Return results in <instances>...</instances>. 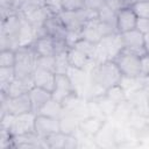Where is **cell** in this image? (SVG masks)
<instances>
[{
    "label": "cell",
    "mask_w": 149,
    "mask_h": 149,
    "mask_svg": "<svg viewBox=\"0 0 149 149\" xmlns=\"http://www.w3.org/2000/svg\"><path fill=\"white\" fill-rule=\"evenodd\" d=\"M121 72L114 61H106L97 64L90 72V79L92 84H95L104 90H107L121 80Z\"/></svg>",
    "instance_id": "1"
},
{
    "label": "cell",
    "mask_w": 149,
    "mask_h": 149,
    "mask_svg": "<svg viewBox=\"0 0 149 149\" xmlns=\"http://www.w3.org/2000/svg\"><path fill=\"white\" fill-rule=\"evenodd\" d=\"M15 74L16 77H27L31 76L37 69L38 54L34 50L31 45L29 47H20L15 50Z\"/></svg>",
    "instance_id": "2"
},
{
    "label": "cell",
    "mask_w": 149,
    "mask_h": 149,
    "mask_svg": "<svg viewBox=\"0 0 149 149\" xmlns=\"http://www.w3.org/2000/svg\"><path fill=\"white\" fill-rule=\"evenodd\" d=\"M0 116L6 113L19 115L28 112H33V106L30 101L29 93H24L16 97H8L6 93L0 92Z\"/></svg>",
    "instance_id": "3"
},
{
    "label": "cell",
    "mask_w": 149,
    "mask_h": 149,
    "mask_svg": "<svg viewBox=\"0 0 149 149\" xmlns=\"http://www.w3.org/2000/svg\"><path fill=\"white\" fill-rule=\"evenodd\" d=\"M68 31H77L80 33L84 24L94 17H98V12L88 10L86 8L77 9V10H63L58 14Z\"/></svg>",
    "instance_id": "4"
},
{
    "label": "cell",
    "mask_w": 149,
    "mask_h": 149,
    "mask_svg": "<svg viewBox=\"0 0 149 149\" xmlns=\"http://www.w3.org/2000/svg\"><path fill=\"white\" fill-rule=\"evenodd\" d=\"M122 76L126 77H140L141 65L140 56L132 54L127 50H122L114 59Z\"/></svg>",
    "instance_id": "5"
},
{
    "label": "cell",
    "mask_w": 149,
    "mask_h": 149,
    "mask_svg": "<svg viewBox=\"0 0 149 149\" xmlns=\"http://www.w3.org/2000/svg\"><path fill=\"white\" fill-rule=\"evenodd\" d=\"M121 37L123 43V50H127L140 57L147 54L144 34L141 33L139 29H133V30L122 33Z\"/></svg>",
    "instance_id": "6"
},
{
    "label": "cell",
    "mask_w": 149,
    "mask_h": 149,
    "mask_svg": "<svg viewBox=\"0 0 149 149\" xmlns=\"http://www.w3.org/2000/svg\"><path fill=\"white\" fill-rule=\"evenodd\" d=\"M66 74L71 80V84L74 88L76 94H78L79 97H83L85 99V94H86L87 88L91 84L90 73L86 72L84 69H78V68L70 66Z\"/></svg>",
    "instance_id": "7"
},
{
    "label": "cell",
    "mask_w": 149,
    "mask_h": 149,
    "mask_svg": "<svg viewBox=\"0 0 149 149\" xmlns=\"http://www.w3.org/2000/svg\"><path fill=\"white\" fill-rule=\"evenodd\" d=\"M35 119H36V114L34 112L15 115L9 129L10 134L15 136V135H22L35 132Z\"/></svg>",
    "instance_id": "8"
},
{
    "label": "cell",
    "mask_w": 149,
    "mask_h": 149,
    "mask_svg": "<svg viewBox=\"0 0 149 149\" xmlns=\"http://www.w3.org/2000/svg\"><path fill=\"white\" fill-rule=\"evenodd\" d=\"M52 98L57 101H59L61 104L66 100L69 97L76 94L74 88L71 84L70 78L68 77V74H59L57 73L55 77V86L54 90L51 92Z\"/></svg>",
    "instance_id": "9"
},
{
    "label": "cell",
    "mask_w": 149,
    "mask_h": 149,
    "mask_svg": "<svg viewBox=\"0 0 149 149\" xmlns=\"http://www.w3.org/2000/svg\"><path fill=\"white\" fill-rule=\"evenodd\" d=\"M137 14L133 9L132 6L121 8L116 12V27L118 33L122 34L133 29H136L137 26Z\"/></svg>",
    "instance_id": "10"
},
{
    "label": "cell",
    "mask_w": 149,
    "mask_h": 149,
    "mask_svg": "<svg viewBox=\"0 0 149 149\" xmlns=\"http://www.w3.org/2000/svg\"><path fill=\"white\" fill-rule=\"evenodd\" d=\"M13 148L37 149V148H48V146L44 137L40 136L36 132H33V133L13 136Z\"/></svg>",
    "instance_id": "11"
},
{
    "label": "cell",
    "mask_w": 149,
    "mask_h": 149,
    "mask_svg": "<svg viewBox=\"0 0 149 149\" xmlns=\"http://www.w3.org/2000/svg\"><path fill=\"white\" fill-rule=\"evenodd\" d=\"M35 132L42 137H47L48 135H50L52 133L61 132L59 119L42 115V114H36Z\"/></svg>",
    "instance_id": "12"
},
{
    "label": "cell",
    "mask_w": 149,
    "mask_h": 149,
    "mask_svg": "<svg viewBox=\"0 0 149 149\" xmlns=\"http://www.w3.org/2000/svg\"><path fill=\"white\" fill-rule=\"evenodd\" d=\"M44 30L47 35L51 36L52 38H62L66 40L68 29L64 26L63 21L61 20L58 14H50L44 23Z\"/></svg>",
    "instance_id": "13"
},
{
    "label": "cell",
    "mask_w": 149,
    "mask_h": 149,
    "mask_svg": "<svg viewBox=\"0 0 149 149\" xmlns=\"http://www.w3.org/2000/svg\"><path fill=\"white\" fill-rule=\"evenodd\" d=\"M80 35H81V38H84V40H87L93 43H99L104 37V33H102V29H101L98 17L88 20L84 24V27L80 31Z\"/></svg>",
    "instance_id": "14"
},
{
    "label": "cell",
    "mask_w": 149,
    "mask_h": 149,
    "mask_svg": "<svg viewBox=\"0 0 149 149\" xmlns=\"http://www.w3.org/2000/svg\"><path fill=\"white\" fill-rule=\"evenodd\" d=\"M34 86H35V84H34L33 74L31 76H27V77H16L12 81V84L9 85L6 94L8 97L21 95V94L28 93Z\"/></svg>",
    "instance_id": "15"
},
{
    "label": "cell",
    "mask_w": 149,
    "mask_h": 149,
    "mask_svg": "<svg viewBox=\"0 0 149 149\" xmlns=\"http://www.w3.org/2000/svg\"><path fill=\"white\" fill-rule=\"evenodd\" d=\"M55 77H56L55 72L45 70V69H41V68H37L35 70V72L33 73L35 86L44 88V90H47L49 92H52V90H54Z\"/></svg>",
    "instance_id": "16"
},
{
    "label": "cell",
    "mask_w": 149,
    "mask_h": 149,
    "mask_svg": "<svg viewBox=\"0 0 149 149\" xmlns=\"http://www.w3.org/2000/svg\"><path fill=\"white\" fill-rule=\"evenodd\" d=\"M28 93H29V97H30V101H31V106H33V112L35 114H37L38 111L52 98L51 92H49V91H47L44 88L37 87V86H34Z\"/></svg>",
    "instance_id": "17"
},
{
    "label": "cell",
    "mask_w": 149,
    "mask_h": 149,
    "mask_svg": "<svg viewBox=\"0 0 149 149\" xmlns=\"http://www.w3.org/2000/svg\"><path fill=\"white\" fill-rule=\"evenodd\" d=\"M107 120H102L100 118H95V116H86L80 122H79V130L87 135V136H91V137H94L99 130L102 128V126L105 125Z\"/></svg>",
    "instance_id": "18"
},
{
    "label": "cell",
    "mask_w": 149,
    "mask_h": 149,
    "mask_svg": "<svg viewBox=\"0 0 149 149\" xmlns=\"http://www.w3.org/2000/svg\"><path fill=\"white\" fill-rule=\"evenodd\" d=\"M98 20L101 22V24L107 29L109 34L118 33V27H116V12L108 7L107 5L104 6L99 12H98Z\"/></svg>",
    "instance_id": "19"
},
{
    "label": "cell",
    "mask_w": 149,
    "mask_h": 149,
    "mask_svg": "<svg viewBox=\"0 0 149 149\" xmlns=\"http://www.w3.org/2000/svg\"><path fill=\"white\" fill-rule=\"evenodd\" d=\"M31 47L38 54V56H55L54 38L49 35H44L36 38Z\"/></svg>",
    "instance_id": "20"
},
{
    "label": "cell",
    "mask_w": 149,
    "mask_h": 149,
    "mask_svg": "<svg viewBox=\"0 0 149 149\" xmlns=\"http://www.w3.org/2000/svg\"><path fill=\"white\" fill-rule=\"evenodd\" d=\"M21 19H22V23H21V27L19 30V43H20V47H29L37 38L36 29L28 21H26L22 16H21Z\"/></svg>",
    "instance_id": "21"
},
{
    "label": "cell",
    "mask_w": 149,
    "mask_h": 149,
    "mask_svg": "<svg viewBox=\"0 0 149 149\" xmlns=\"http://www.w3.org/2000/svg\"><path fill=\"white\" fill-rule=\"evenodd\" d=\"M68 61H69L70 66L85 70V68L90 63L91 58L86 54H84L83 51L78 50L77 48H69V50H68Z\"/></svg>",
    "instance_id": "22"
},
{
    "label": "cell",
    "mask_w": 149,
    "mask_h": 149,
    "mask_svg": "<svg viewBox=\"0 0 149 149\" xmlns=\"http://www.w3.org/2000/svg\"><path fill=\"white\" fill-rule=\"evenodd\" d=\"M64 108L63 105L55 100L54 98H51L40 111L37 114H42V115H47V116H51V118H56V119H61V116L63 115Z\"/></svg>",
    "instance_id": "23"
},
{
    "label": "cell",
    "mask_w": 149,
    "mask_h": 149,
    "mask_svg": "<svg viewBox=\"0 0 149 149\" xmlns=\"http://www.w3.org/2000/svg\"><path fill=\"white\" fill-rule=\"evenodd\" d=\"M79 122L80 120H78L77 118L63 113V115L59 119L61 132L64 134H74L79 128Z\"/></svg>",
    "instance_id": "24"
},
{
    "label": "cell",
    "mask_w": 149,
    "mask_h": 149,
    "mask_svg": "<svg viewBox=\"0 0 149 149\" xmlns=\"http://www.w3.org/2000/svg\"><path fill=\"white\" fill-rule=\"evenodd\" d=\"M66 137L68 134H64L62 132L52 133L48 135L45 139L47 146L50 149H65V143H66Z\"/></svg>",
    "instance_id": "25"
},
{
    "label": "cell",
    "mask_w": 149,
    "mask_h": 149,
    "mask_svg": "<svg viewBox=\"0 0 149 149\" xmlns=\"http://www.w3.org/2000/svg\"><path fill=\"white\" fill-rule=\"evenodd\" d=\"M15 78L16 74L14 68H0V92L6 93Z\"/></svg>",
    "instance_id": "26"
},
{
    "label": "cell",
    "mask_w": 149,
    "mask_h": 149,
    "mask_svg": "<svg viewBox=\"0 0 149 149\" xmlns=\"http://www.w3.org/2000/svg\"><path fill=\"white\" fill-rule=\"evenodd\" d=\"M119 84L125 90L126 94H128L130 92H134V91L143 87L142 78L141 77H126V76H122Z\"/></svg>",
    "instance_id": "27"
},
{
    "label": "cell",
    "mask_w": 149,
    "mask_h": 149,
    "mask_svg": "<svg viewBox=\"0 0 149 149\" xmlns=\"http://www.w3.org/2000/svg\"><path fill=\"white\" fill-rule=\"evenodd\" d=\"M93 100L97 101V104L99 105L101 112L104 113V115H105L107 119H109V118L114 114L115 108H116L118 105H116L115 102H113L109 98H107L106 94L100 95V97H98V98H95V99H93Z\"/></svg>",
    "instance_id": "28"
},
{
    "label": "cell",
    "mask_w": 149,
    "mask_h": 149,
    "mask_svg": "<svg viewBox=\"0 0 149 149\" xmlns=\"http://www.w3.org/2000/svg\"><path fill=\"white\" fill-rule=\"evenodd\" d=\"M105 94H106L107 98H109V99H111L113 102H115L116 105L121 104L122 101H125V100L127 99V94H126L125 90L121 87L120 84H116V85H114V86L107 88L106 92H105Z\"/></svg>",
    "instance_id": "29"
},
{
    "label": "cell",
    "mask_w": 149,
    "mask_h": 149,
    "mask_svg": "<svg viewBox=\"0 0 149 149\" xmlns=\"http://www.w3.org/2000/svg\"><path fill=\"white\" fill-rule=\"evenodd\" d=\"M70 68L69 61H68V51L62 52L55 56V73L59 74H66L68 70Z\"/></svg>",
    "instance_id": "30"
},
{
    "label": "cell",
    "mask_w": 149,
    "mask_h": 149,
    "mask_svg": "<svg viewBox=\"0 0 149 149\" xmlns=\"http://www.w3.org/2000/svg\"><path fill=\"white\" fill-rule=\"evenodd\" d=\"M15 50H1L0 51V68H14L15 65Z\"/></svg>",
    "instance_id": "31"
},
{
    "label": "cell",
    "mask_w": 149,
    "mask_h": 149,
    "mask_svg": "<svg viewBox=\"0 0 149 149\" xmlns=\"http://www.w3.org/2000/svg\"><path fill=\"white\" fill-rule=\"evenodd\" d=\"M72 48H77L78 50L83 51L84 54H86L91 59L93 58L94 56V52H95V48H97V43H93V42H90L87 40H84V38H80Z\"/></svg>",
    "instance_id": "32"
},
{
    "label": "cell",
    "mask_w": 149,
    "mask_h": 149,
    "mask_svg": "<svg viewBox=\"0 0 149 149\" xmlns=\"http://www.w3.org/2000/svg\"><path fill=\"white\" fill-rule=\"evenodd\" d=\"M37 68L55 72V56H40Z\"/></svg>",
    "instance_id": "33"
},
{
    "label": "cell",
    "mask_w": 149,
    "mask_h": 149,
    "mask_svg": "<svg viewBox=\"0 0 149 149\" xmlns=\"http://www.w3.org/2000/svg\"><path fill=\"white\" fill-rule=\"evenodd\" d=\"M133 9L137 14L139 17H146L149 19V1H142L132 5Z\"/></svg>",
    "instance_id": "34"
},
{
    "label": "cell",
    "mask_w": 149,
    "mask_h": 149,
    "mask_svg": "<svg viewBox=\"0 0 149 149\" xmlns=\"http://www.w3.org/2000/svg\"><path fill=\"white\" fill-rule=\"evenodd\" d=\"M63 10H77L84 8V0H61Z\"/></svg>",
    "instance_id": "35"
},
{
    "label": "cell",
    "mask_w": 149,
    "mask_h": 149,
    "mask_svg": "<svg viewBox=\"0 0 149 149\" xmlns=\"http://www.w3.org/2000/svg\"><path fill=\"white\" fill-rule=\"evenodd\" d=\"M106 6V0H84V8L93 12H99Z\"/></svg>",
    "instance_id": "36"
},
{
    "label": "cell",
    "mask_w": 149,
    "mask_h": 149,
    "mask_svg": "<svg viewBox=\"0 0 149 149\" xmlns=\"http://www.w3.org/2000/svg\"><path fill=\"white\" fill-rule=\"evenodd\" d=\"M106 5L112 9H114L115 12H118L121 8L132 6V2L130 0H106Z\"/></svg>",
    "instance_id": "37"
},
{
    "label": "cell",
    "mask_w": 149,
    "mask_h": 149,
    "mask_svg": "<svg viewBox=\"0 0 149 149\" xmlns=\"http://www.w3.org/2000/svg\"><path fill=\"white\" fill-rule=\"evenodd\" d=\"M45 7L52 14H61L63 12V6L61 0H45Z\"/></svg>",
    "instance_id": "38"
},
{
    "label": "cell",
    "mask_w": 149,
    "mask_h": 149,
    "mask_svg": "<svg viewBox=\"0 0 149 149\" xmlns=\"http://www.w3.org/2000/svg\"><path fill=\"white\" fill-rule=\"evenodd\" d=\"M140 65H141L140 77H148L149 76V54L148 52L140 57Z\"/></svg>",
    "instance_id": "39"
},
{
    "label": "cell",
    "mask_w": 149,
    "mask_h": 149,
    "mask_svg": "<svg viewBox=\"0 0 149 149\" xmlns=\"http://www.w3.org/2000/svg\"><path fill=\"white\" fill-rule=\"evenodd\" d=\"M136 29H139V30H140L141 33H143L144 35H146V34H149V19L139 17V19H137Z\"/></svg>",
    "instance_id": "40"
},
{
    "label": "cell",
    "mask_w": 149,
    "mask_h": 149,
    "mask_svg": "<svg viewBox=\"0 0 149 149\" xmlns=\"http://www.w3.org/2000/svg\"><path fill=\"white\" fill-rule=\"evenodd\" d=\"M24 5L26 6H31V7H44L45 6V0H26Z\"/></svg>",
    "instance_id": "41"
},
{
    "label": "cell",
    "mask_w": 149,
    "mask_h": 149,
    "mask_svg": "<svg viewBox=\"0 0 149 149\" xmlns=\"http://www.w3.org/2000/svg\"><path fill=\"white\" fill-rule=\"evenodd\" d=\"M8 2H9V5L13 7V8H15L17 12L20 10V8L24 5V2H26V0H7Z\"/></svg>",
    "instance_id": "42"
},
{
    "label": "cell",
    "mask_w": 149,
    "mask_h": 149,
    "mask_svg": "<svg viewBox=\"0 0 149 149\" xmlns=\"http://www.w3.org/2000/svg\"><path fill=\"white\" fill-rule=\"evenodd\" d=\"M146 50H147V52L149 54V42H148V43H146Z\"/></svg>",
    "instance_id": "43"
}]
</instances>
